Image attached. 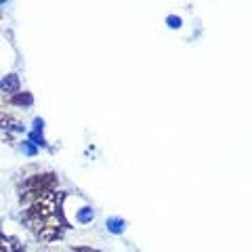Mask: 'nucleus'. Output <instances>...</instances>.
<instances>
[{
    "mask_svg": "<svg viewBox=\"0 0 252 252\" xmlns=\"http://www.w3.org/2000/svg\"><path fill=\"white\" fill-rule=\"evenodd\" d=\"M63 200H65V193L53 191L40 200L28 204L26 210H23V223H26V227L36 235L46 223L69 225L65 219V212H63Z\"/></svg>",
    "mask_w": 252,
    "mask_h": 252,
    "instance_id": "f257e3e1",
    "label": "nucleus"
},
{
    "mask_svg": "<svg viewBox=\"0 0 252 252\" xmlns=\"http://www.w3.org/2000/svg\"><path fill=\"white\" fill-rule=\"evenodd\" d=\"M53 191H57V175H55V172L32 175L23 181L21 187H19V202L23 206H28V204L40 200Z\"/></svg>",
    "mask_w": 252,
    "mask_h": 252,
    "instance_id": "f03ea898",
    "label": "nucleus"
},
{
    "mask_svg": "<svg viewBox=\"0 0 252 252\" xmlns=\"http://www.w3.org/2000/svg\"><path fill=\"white\" fill-rule=\"evenodd\" d=\"M65 229H69V225H63V223H46L40 231L36 233V238L40 242H57L63 238V233H65Z\"/></svg>",
    "mask_w": 252,
    "mask_h": 252,
    "instance_id": "7ed1b4c3",
    "label": "nucleus"
},
{
    "mask_svg": "<svg viewBox=\"0 0 252 252\" xmlns=\"http://www.w3.org/2000/svg\"><path fill=\"white\" fill-rule=\"evenodd\" d=\"M28 141L34 143L36 147H49V143H46V139H44V120L42 118H34L32 130L28 132Z\"/></svg>",
    "mask_w": 252,
    "mask_h": 252,
    "instance_id": "20e7f679",
    "label": "nucleus"
},
{
    "mask_svg": "<svg viewBox=\"0 0 252 252\" xmlns=\"http://www.w3.org/2000/svg\"><path fill=\"white\" fill-rule=\"evenodd\" d=\"M23 130H26V126L17 118H13L9 114H0V132L13 135V132H23Z\"/></svg>",
    "mask_w": 252,
    "mask_h": 252,
    "instance_id": "39448f33",
    "label": "nucleus"
},
{
    "mask_svg": "<svg viewBox=\"0 0 252 252\" xmlns=\"http://www.w3.org/2000/svg\"><path fill=\"white\" fill-rule=\"evenodd\" d=\"M19 89H21V80L17 74H6L2 80H0V91L4 94H9V97L15 93H19Z\"/></svg>",
    "mask_w": 252,
    "mask_h": 252,
    "instance_id": "423d86ee",
    "label": "nucleus"
},
{
    "mask_svg": "<svg viewBox=\"0 0 252 252\" xmlns=\"http://www.w3.org/2000/svg\"><path fill=\"white\" fill-rule=\"evenodd\" d=\"M0 252H26V248L21 246L17 238L0 231Z\"/></svg>",
    "mask_w": 252,
    "mask_h": 252,
    "instance_id": "0eeeda50",
    "label": "nucleus"
},
{
    "mask_svg": "<svg viewBox=\"0 0 252 252\" xmlns=\"http://www.w3.org/2000/svg\"><path fill=\"white\" fill-rule=\"evenodd\" d=\"M9 103L11 105H17V107H30L32 103H34V94H32L30 91H26V93H15V94H11L9 97Z\"/></svg>",
    "mask_w": 252,
    "mask_h": 252,
    "instance_id": "6e6552de",
    "label": "nucleus"
},
{
    "mask_svg": "<svg viewBox=\"0 0 252 252\" xmlns=\"http://www.w3.org/2000/svg\"><path fill=\"white\" fill-rule=\"evenodd\" d=\"M105 227H107L109 233L120 235V233H124V229H126V220H124L122 217H109L107 223H105Z\"/></svg>",
    "mask_w": 252,
    "mask_h": 252,
    "instance_id": "1a4fd4ad",
    "label": "nucleus"
},
{
    "mask_svg": "<svg viewBox=\"0 0 252 252\" xmlns=\"http://www.w3.org/2000/svg\"><path fill=\"white\" fill-rule=\"evenodd\" d=\"M93 219H94V210L91 206H84V208H80L76 212V220H78V223H82V225L91 223Z\"/></svg>",
    "mask_w": 252,
    "mask_h": 252,
    "instance_id": "9d476101",
    "label": "nucleus"
},
{
    "mask_svg": "<svg viewBox=\"0 0 252 252\" xmlns=\"http://www.w3.org/2000/svg\"><path fill=\"white\" fill-rule=\"evenodd\" d=\"M166 26L170 30H179L181 26H183V19L177 17V15H168V17H166Z\"/></svg>",
    "mask_w": 252,
    "mask_h": 252,
    "instance_id": "9b49d317",
    "label": "nucleus"
},
{
    "mask_svg": "<svg viewBox=\"0 0 252 252\" xmlns=\"http://www.w3.org/2000/svg\"><path fill=\"white\" fill-rule=\"evenodd\" d=\"M21 152L26 154V156H36L38 154V147L34 143H30V141H23V145H21Z\"/></svg>",
    "mask_w": 252,
    "mask_h": 252,
    "instance_id": "f8f14e48",
    "label": "nucleus"
},
{
    "mask_svg": "<svg viewBox=\"0 0 252 252\" xmlns=\"http://www.w3.org/2000/svg\"><path fill=\"white\" fill-rule=\"evenodd\" d=\"M69 252H101V250L93 248V246H72V248H69Z\"/></svg>",
    "mask_w": 252,
    "mask_h": 252,
    "instance_id": "ddd939ff",
    "label": "nucleus"
}]
</instances>
